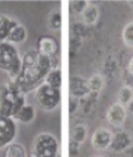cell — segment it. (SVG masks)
Listing matches in <instances>:
<instances>
[{"label": "cell", "instance_id": "1", "mask_svg": "<svg viewBox=\"0 0 133 157\" xmlns=\"http://www.w3.org/2000/svg\"><path fill=\"white\" fill-rule=\"evenodd\" d=\"M52 69L51 57L40 53L38 50H32L22 59V70L15 81L10 82L23 93L38 88L45 81V78Z\"/></svg>", "mask_w": 133, "mask_h": 157}, {"label": "cell", "instance_id": "2", "mask_svg": "<svg viewBox=\"0 0 133 157\" xmlns=\"http://www.w3.org/2000/svg\"><path fill=\"white\" fill-rule=\"evenodd\" d=\"M25 104L24 93L14 85L0 86V114L4 116L14 117L18 110Z\"/></svg>", "mask_w": 133, "mask_h": 157}, {"label": "cell", "instance_id": "3", "mask_svg": "<svg viewBox=\"0 0 133 157\" xmlns=\"http://www.w3.org/2000/svg\"><path fill=\"white\" fill-rule=\"evenodd\" d=\"M0 69L9 74L10 82L15 81L21 74L22 59L16 47L10 42H0Z\"/></svg>", "mask_w": 133, "mask_h": 157}, {"label": "cell", "instance_id": "4", "mask_svg": "<svg viewBox=\"0 0 133 157\" xmlns=\"http://www.w3.org/2000/svg\"><path fill=\"white\" fill-rule=\"evenodd\" d=\"M38 105L44 110H53L61 101V92L58 88H53L50 85L42 82L35 92Z\"/></svg>", "mask_w": 133, "mask_h": 157}, {"label": "cell", "instance_id": "5", "mask_svg": "<svg viewBox=\"0 0 133 157\" xmlns=\"http://www.w3.org/2000/svg\"><path fill=\"white\" fill-rule=\"evenodd\" d=\"M58 141L57 139L50 133H41L39 134L34 145H33V154L39 157H53L57 155Z\"/></svg>", "mask_w": 133, "mask_h": 157}, {"label": "cell", "instance_id": "6", "mask_svg": "<svg viewBox=\"0 0 133 157\" xmlns=\"http://www.w3.org/2000/svg\"><path fill=\"white\" fill-rule=\"evenodd\" d=\"M16 136V124L9 116L0 114V147L9 145Z\"/></svg>", "mask_w": 133, "mask_h": 157}, {"label": "cell", "instance_id": "7", "mask_svg": "<svg viewBox=\"0 0 133 157\" xmlns=\"http://www.w3.org/2000/svg\"><path fill=\"white\" fill-rule=\"evenodd\" d=\"M107 120L110 124H113L115 127H120L125 123L126 121V110L125 106L120 103H115L113 104L108 113H107Z\"/></svg>", "mask_w": 133, "mask_h": 157}, {"label": "cell", "instance_id": "8", "mask_svg": "<svg viewBox=\"0 0 133 157\" xmlns=\"http://www.w3.org/2000/svg\"><path fill=\"white\" fill-rule=\"evenodd\" d=\"M111 139H113V134H111L110 131H108L105 128H99L92 134L91 143H92V145L95 146L96 149L104 150V149L110 147Z\"/></svg>", "mask_w": 133, "mask_h": 157}, {"label": "cell", "instance_id": "9", "mask_svg": "<svg viewBox=\"0 0 133 157\" xmlns=\"http://www.w3.org/2000/svg\"><path fill=\"white\" fill-rule=\"evenodd\" d=\"M131 143H132V140H131V137L128 133L117 132L115 136H113L110 147L116 152H121V151H125L131 145Z\"/></svg>", "mask_w": 133, "mask_h": 157}, {"label": "cell", "instance_id": "10", "mask_svg": "<svg viewBox=\"0 0 133 157\" xmlns=\"http://www.w3.org/2000/svg\"><path fill=\"white\" fill-rule=\"evenodd\" d=\"M38 51L40 53L51 57L57 52V42L56 40L51 36H42L39 40V48Z\"/></svg>", "mask_w": 133, "mask_h": 157}, {"label": "cell", "instance_id": "11", "mask_svg": "<svg viewBox=\"0 0 133 157\" xmlns=\"http://www.w3.org/2000/svg\"><path fill=\"white\" fill-rule=\"evenodd\" d=\"M70 91H72V94L76 98L86 96L90 92L87 80L82 78H73L70 83Z\"/></svg>", "mask_w": 133, "mask_h": 157}, {"label": "cell", "instance_id": "12", "mask_svg": "<svg viewBox=\"0 0 133 157\" xmlns=\"http://www.w3.org/2000/svg\"><path fill=\"white\" fill-rule=\"evenodd\" d=\"M17 23V21L10 18L6 15H0V42H6L9 34L12 27Z\"/></svg>", "mask_w": 133, "mask_h": 157}, {"label": "cell", "instance_id": "13", "mask_svg": "<svg viewBox=\"0 0 133 157\" xmlns=\"http://www.w3.org/2000/svg\"><path fill=\"white\" fill-rule=\"evenodd\" d=\"M27 36V32L24 29L23 25H21L18 22L12 27L10 34H9V38L6 42H10V44H21L25 40Z\"/></svg>", "mask_w": 133, "mask_h": 157}, {"label": "cell", "instance_id": "14", "mask_svg": "<svg viewBox=\"0 0 133 157\" xmlns=\"http://www.w3.org/2000/svg\"><path fill=\"white\" fill-rule=\"evenodd\" d=\"M34 117H35V109L33 108V105H29V104H24L18 110V113L14 116V118L18 120L23 123L32 122Z\"/></svg>", "mask_w": 133, "mask_h": 157}, {"label": "cell", "instance_id": "15", "mask_svg": "<svg viewBox=\"0 0 133 157\" xmlns=\"http://www.w3.org/2000/svg\"><path fill=\"white\" fill-rule=\"evenodd\" d=\"M81 16H82V20L86 24H90V25L95 24L98 20V16H99L98 7L96 5H92V4H87V6L82 11Z\"/></svg>", "mask_w": 133, "mask_h": 157}, {"label": "cell", "instance_id": "16", "mask_svg": "<svg viewBox=\"0 0 133 157\" xmlns=\"http://www.w3.org/2000/svg\"><path fill=\"white\" fill-rule=\"evenodd\" d=\"M45 83L50 85L53 88H61L62 85V71L59 69H51L50 73L47 74V76L45 78Z\"/></svg>", "mask_w": 133, "mask_h": 157}, {"label": "cell", "instance_id": "17", "mask_svg": "<svg viewBox=\"0 0 133 157\" xmlns=\"http://www.w3.org/2000/svg\"><path fill=\"white\" fill-rule=\"evenodd\" d=\"M4 156L6 157H24L25 156V151L23 149V146L17 143H10L9 145H6Z\"/></svg>", "mask_w": 133, "mask_h": 157}, {"label": "cell", "instance_id": "18", "mask_svg": "<svg viewBox=\"0 0 133 157\" xmlns=\"http://www.w3.org/2000/svg\"><path fill=\"white\" fill-rule=\"evenodd\" d=\"M119 101L120 104L125 105H130L133 101V90L128 86H125L120 90L119 92Z\"/></svg>", "mask_w": 133, "mask_h": 157}, {"label": "cell", "instance_id": "19", "mask_svg": "<svg viewBox=\"0 0 133 157\" xmlns=\"http://www.w3.org/2000/svg\"><path fill=\"white\" fill-rule=\"evenodd\" d=\"M86 133H87V131H86L85 126L79 124V126L73 127V129L70 132V136H72V139L75 141L76 144H81L86 138Z\"/></svg>", "mask_w": 133, "mask_h": 157}, {"label": "cell", "instance_id": "20", "mask_svg": "<svg viewBox=\"0 0 133 157\" xmlns=\"http://www.w3.org/2000/svg\"><path fill=\"white\" fill-rule=\"evenodd\" d=\"M122 40H123L125 45H127L128 47H133V21L130 22V23H127L123 27Z\"/></svg>", "mask_w": 133, "mask_h": 157}, {"label": "cell", "instance_id": "21", "mask_svg": "<svg viewBox=\"0 0 133 157\" xmlns=\"http://www.w3.org/2000/svg\"><path fill=\"white\" fill-rule=\"evenodd\" d=\"M87 83H88L90 92H98L102 88L103 80H102V78L99 75H93L92 78H90L87 80Z\"/></svg>", "mask_w": 133, "mask_h": 157}, {"label": "cell", "instance_id": "22", "mask_svg": "<svg viewBox=\"0 0 133 157\" xmlns=\"http://www.w3.org/2000/svg\"><path fill=\"white\" fill-rule=\"evenodd\" d=\"M49 24L52 29H59L61 25H62V15L61 12L58 11H55L51 13L50 18H49Z\"/></svg>", "mask_w": 133, "mask_h": 157}, {"label": "cell", "instance_id": "23", "mask_svg": "<svg viewBox=\"0 0 133 157\" xmlns=\"http://www.w3.org/2000/svg\"><path fill=\"white\" fill-rule=\"evenodd\" d=\"M86 6H87V2H86V1H82V0H80V1H74V2L72 4L73 10H74L75 12H79V13H82V11L85 10Z\"/></svg>", "mask_w": 133, "mask_h": 157}, {"label": "cell", "instance_id": "24", "mask_svg": "<svg viewBox=\"0 0 133 157\" xmlns=\"http://www.w3.org/2000/svg\"><path fill=\"white\" fill-rule=\"evenodd\" d=\"M128 70H130V73L133 75V57L131 58L130 63H128Z\"/></svg>", "mask_w": 133, "mask_h": 157}, {"label": "cell", "instance_id": "25", "mask_svg": "<svg viewBox=\"0 0 133 157\" xmlns=\"http://www.w3.org/2000/svg\"><path fill=\"white\" fill-rule=\"evenodd\" d=\"M128 106H130V111H131V114L133 115V101L128 105Z\"/></svg>", "mask_w": 133, "mask_h": 157}]
</instances>
